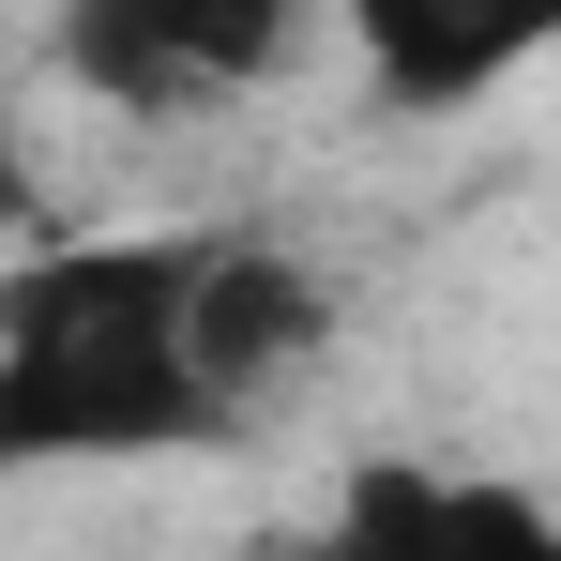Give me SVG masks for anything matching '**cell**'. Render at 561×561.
Here are the masks:
<instances>
[{
    "mask_svg": "<svg viewBox=\"0 0 561 561\" xmlns=\"http://www.w3.org/2000/svg\"><path fill=\"white\" fill-rule=\"evenodd\" d=\"M334 31H350L365 92L410 122H456L561 61V0H334Z\"/></svg>",
    "mask_w": 561,
    "mask_h": 561,
    "instance_id": "obj_4",
    "label": "cell"
},
{
    "mask_svg": "<svg viewBox=\"0 0 561 561\" xmlns=\"http://www.w3.org/2000/svg\"><path fill=\"white\" fill-rule=\"evenodd\" d=\"M304 561H561V501L456 456H365L304 531Z\"/></svg>",
    "mask_w": 561,
    "mask_h": 561,
    "instance_id": "obj_3",
    "label": "cell"
},
{
    "mask_svg": "<svg viewBox=\"0 0 561 561\" xmlns=\"http://www.w3.org/2000/svg\"><path fill=\"white\" fill-rule=\"evenodd\" d=\"M197 350H213V394L243 410V440L274 425L288 394L334 350V288L288 259L274 228H213V274H197Z\"/></svg>",
    "mask_w": 561,
    "mask_h": 561,
    "instance_id": "obj_5",
    "label": "cell"
},
{
    "mask_svg": "<svg viewBox=\"0 0 561 561\" xmlns=\"http://www.w3.org/2000/svg\"><path fill=\"white\" fill-rule=\"evenodd\" d=\"M213 228H77L0 274V470H152L228 456L243 410L197 350Z\"/></svg>",
    "mask_w": 561,
    "mask_h": 561,
    "instance_id": "obj_1",
    "label": "cell"
},
{
    "mask_svg": "<svg viewBox=\"0 0 561 561\" xmlns=\"http://www.w3.org/2000/svg\"><path fill=\"white\" fill-rule=\"evenodd\" d=\"M304 46V0H61V77L106 106H228Z\"/></svg>",
    "mask_w": 561,
    "mask_h": 561,
    "instance_id": "obj_2",
    "label": "cell"
}]
</instances>
